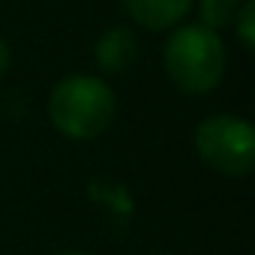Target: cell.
Listing matches in <instances>:
<instances>
[{
    "instance_id": "7",
    "label": "cell",
    "mask_w": 255,
    "mask_h": 255,
    "mask_svg": "<svg viewBox=\"0 0 255 255\" xmlns=\"http://www.w3.org/2000/svg\"><path fill=\"white\" fill-rule=\"evenodd\" d=\"M243 42V48H255V0H240V9L234 15V24H231Z\"/></svg>"
},
{
    "instance_id": "6",
    "label": "cell",
    "mask_w": 255,
    "mask_h": 255,
    "mask_svg": "<svg viewBox=\"0 0 255 255\" xmlns=\"http://www.w3.org/2000/svg\"><path fill=\"white\" fill-rule=\"evenodd\" d=\"M240 9V0H198V15H201V24L210 27V30H222V27H231L234 24V15Z\"/></svg>"
},
{
    "instance_id": "3",
    "label": "cell",
    "mask_w": 255,
    "mask_h": 255,
    "mask_svg": "<svg viewBox=\"0 0 255 255\" xmlns=\"http://www.w3.org/2000/svg\"><path fill=\"white\" fill-rule=\"evenodd\" d=\"M201 162L225 177H243L255 168V129L234 114H210L195 126Z\"/></svg>"
},
{
    "instance_id": "1",
    "label": "cell",
    "mask_w": 255,
    "mask_h": 255,
    "mask_svg": "<svg viewBox=\"0 0 255 255\" xmlns=\"http://www.w3.org/2000/svg\"><path fill=\"white\" fill-rule=\"evenodd\" d=\"M114 90L96 75H69L54 84L48 114L54 129L72 141L99 138L114 120Z\"/></svg>"
},
{
    "instance_id": "8",
    "label": "cell",
    "mask_w": 255,
    "mask_h": 255,
    "mask_svg": "<svg viewBox=\"0 0 255 255\" xmlns=\"http://www.w3.org/2000/svg\"><path fill=\"white\" fill-rule=\"evenodd\" d=\"M9 60H12V54H9V45L0 39V78H3V72L9 69Z\"/></svg>"
},
{
    "instance_id": "9",
    "label": "cell",
    "mask_w": 255,
    "mask_h": 255,
    "mask_svg": "<svg viewBox=\"0 0 255 255\" xmlns=\"http://www.w3.org/2000/svg\"><path fill=\"white\" fill-rule=\"evenodd\" d=\"M57 255H84V252H57Z\"/></svg>"
},
{
    "instance_id": "5",
    "label": "cell",
    "mask_w": 255,
    "mask_h": 255,
    "mask_svg": "<svg viewBox=\"0 0 255 255\" xmlns=\"http://www.w3.org/2000/svg\"><path fill=\"white\" fill-rule=\"evenodd\" d=\"M123 9L144 30H168L189 15L192 0H123Z\"/></svg>"
},
{
    "instance_id": "4",
    "label": "cell",
    "mask_w": 255,
    "mask_h": 255,
    "mask_svg": "<svg viewBox=\"0 0 255 255\" xmlns=\"http://www.w3.org/2000/svg\"><path fill=\"white\" fill-rule=\"evenodd\" d=\"M93 57L102 72H111V75L129 72L138 60V39L129 27H108L93 45Z\"/></svg>"
},
{
    "instance_id": "2",
    "label": "cell",
    "mask_w": 255,
    "mask_h": 255,
    "mask_svg": "<svg viewBox=\"0 0 255 255\" xmlns=\"http://www.w3.org/2000/svg\"><path fill=\"white\" fill-rule=\"evenodd\" d=\"M168 78L183 93H210L225 75V45L216 30L204 24L177 27L162 51Z\"/></svg>"
}]
</instances>
